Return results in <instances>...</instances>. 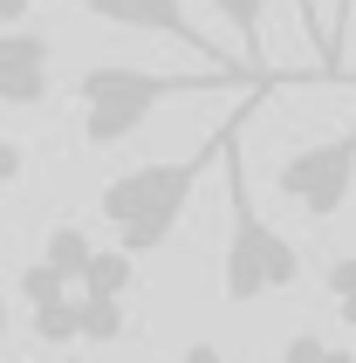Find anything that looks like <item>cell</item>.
Segmentation results:
<instances>
[{
  "label": "cell",
  "mask_w": 356,
  "mask_h": 363,
  "mask_svg": "<svg viewBox=\"0 0 356 363\" xmlns=\"http://www.w3.org/2000/svg\"><path fill=\"white\" fill-rule=\"evenodd\" d=\"M55 363H82V357H55Z\"/></svg>",
  "instance_id": "e0dca14e"
},
{
  "label": "cell",
  "mask_w": 356,
  "mask_h": 363,
  "mask_svg": "<svg viewBox=\"0 0 356 363\" xmlns=\"http://www.w3.org/2000/svg\"><path fill=\"white\" fill-rule=\"evenodd\" d=\"M350 21H356V0H329V55L343 62V41H350Z\"/></svg>",
  "instance_id": "7c38bea8"
},
{
  "label": "cell",
  "mask_w": 356,
  "mask_h": 363,
  "mask_svg": "<svg viewBox=\"0 0 356 363\" xmlns=\"http://www.w3.org/2000/svg\"><path fill=\"white\" fill-rule=\"evenodd\" d=\"M21 172H28V151L0 130V192H7V185H21Z\"/></svg>",
  "instance_id": "4fadbf2b"
},
{
  "label": "cell",
  "mask_w": 356,
  "mask_h": 363,
  "mask_svg": "<svg viewBox=\"0 0 356 363\" xmlns=\"http://www.w3.org/2000/svg\"><path fill=\"white\" fill-rule=\"evenodd\" d=\"M89 254H96V240H89L82 226H55V233H48V247H41V261H48V267H62L69 281H76L82 267H89Z\"/></svg>",
  "instance_id": "ba28073f"
},
{
  "label": "cell",
  "mask_w": 356,
  "mask_h": 363,
  "mask_svg": "<svg viewBox=\"0 0 356 363\" xmlns=\"http://www.w3.org/2000/svg\"><path fill=\"white\" fill-rule=\"evenodd\" d=\"M28 14H35V0H0V28H21Z\"/></svg>",
  "instance_id": "9a60e30c"
},
{
  "label": "cell",
  "mask_w": 356,
  "mask_h": 363,
  "mask_svg": "<svg viewBox=\"0 0 356 363\" xmlns=\"http://www.w3.org/2000/svg\"><path fill=\"white\" fill-rule=\"evenodd\" d=\"M295 21H301V35H308V48H316V82H350V69L329 55V28H322L316 0H295Z\"/></svg>",
  "instance_id": "9c48e42d"
},
{
  "label": "cell",
  "mask_w": 356,
  "mask_h": 363,
  "mask_svg": "<svg viewBox=\"0 0 356 363\" xmlns=\"http://www.w3.org/2000/svg\"><path fill=\"white\" fill-rule=\"evenodd\" d=\"M260 96H267V89H260ZM260 96H247V110H254ZM247 110H233V117L219 123V130L199 144V151H185V158H151V164H130V172H117V179L103 185L96 213H103V226L117 233V247L130 254V261L158 254V247L178 233V220H185V206H192L199 179H206V172L219 164V144H226V130H233Z\"/></svg>",
  "instance_id": "7a4b0ae2"
},
{
  "label": "cell",
  "mask_w": 356,
  "mask_h": 363,
  "mask_svg": "<svg viewBox=\"0 0 356 363\" xmlns=\"http://www.w3.org/2000/svg\"><path fill=\"white\" fill-rule=\"evenodd\" d=\"M281 76H260L254 62H206V69H138V62H89L76 76V130L89 151H117L178 96H213V89H274Z\"/></svg>",
  "instance_id": "6da1fadb"
},
{
  "label": "cell",
  "mask_w": 356,
  "mask_h": 363,
  "mask_svg": "<svg viewBox=\"0 0 356 363\" xmlns=\"http://www.w3.org/2000/svg\"><path fill=\"white\" fill-rule=\"evenodd\" d=\"M274 185H281V199L295 206V213L336 220L343 206H350V192H356V117L343 123L336 138H316V144H301V151H288Z\"/></svg>",
  "instance_id": "277c9868"
},
{
  "label": "cell",
  "mask_w": 356,
  "mask_h": 363,
  "mask_svg": "<svg viewBox=\"0 0 356 363\" xmlns=\"http://www.w3.org/2000/svg\"><path fill=\"white\" fill-rule=\"evenodd\" d=\"M322 288H329V302H336L343 329H356V254H343V261L322 267Z\"/></svg>",
  "instance_id": "8fae6325"
},
{
  "label": "cell",
  "mask_w": 356,
  "mask_h": 363,
  "mask_svg": "<svg viewBox=\"0 0 356 363\" xmlns=\"http://www.w3.org/2000/svg\"><path fill=\"white\" fill-rule=\"evenodd\" d=\"M7 329H14V308H7V295H0V350H7Z\"/></svg>",
  "instance_id": "2e32d148"
},
{
  "label": "cell",
  "mask_w": 356,
  "mask_h": 363,
  "mask_svg": "<svg viewBox=\"0 0 356 363\" xmlns=\"http://www.w3.org/2000/svg\"><path fill=\"white\" fill-rule=\"evenodd\" d=\"M247 117H254V110H247ZM247 117H240V123H247ZM240 123L226 130V144H219V172H226V254H219V295H226L233 308H247V302H267V295L301 288L308 261H301V247L254 206L247 158H240Z\"/></svg>",
  "instance_id": "3957f363"
},
{
  "label": "cell",
  "mask_w": 356,
  "mask_h": 363,
  "mask_svg": "<svg viewBox=\"0 0 356 363\" xmlns=\"http://www.w3.org/2000/svg\"><path fill=\"white\" fill-rule=\"evenodd\" d=\"M89 21H110V28H130V35H158V41H178V48H192L199 62H226L206 41L192 14H185V0H76Z\"/></svg>",
  "instance_id": "5b68a950"
},
{
  "label": "cell",
  "mask_w": 356,
  "mask_h": 363,
  "mask_svg": "<svg viewBox=\"0 0 356 363\" xmlns=\"http://www.w3.org/2000/svg\"><path fill=\"white\" fill-rule=\"evenodd\" d=\"M281 363H356V350L329 343V336H316V329H295V336L281 343Z\"/></svg>",
  "instance_id": "30bf717a"
},
{
  "label": "cell",
  "mask_w": 356,
  "mask_h": 363,
  "mask_svg": "<svg viewBox=\"0 0 356 363\" xmlns=\"http://www.w3.org/2000/svg\"><path fill=\"white\" fill-rule=\"evenodd\" d=\"M172 363H226V357H219V343H185Z\"/></svg>",
  "instance_id": "5bb4252c"
},
{
  "label": "cell",
  "mask_w": 356,
  "mask_h": 363,
  "mask_svg": "<svg viewBox=\"0 0 356 363\" xmlns=\"http://www.w3.org/2000/svg\"><path fill=\"white\" fill-rule=\"evenodd\" d=\"M267 7L274 0H213V14L233 28V41L247 48V62H254L260 76H274V62H267Z\"/></svg>",
  "instance_id": "52a82bcc"
},
{
  "label": "cell",
  "mask_w": 356,
  "mask_h": 363,
  "mask_svg": "<svg viewBox=\"0 0 356 363\" xmlns=\"http://www.w3.org/2000/svg\"><path fill=\"white\" fill-rule=\"evenodd\" d=\"M55 89V41L41 28H0V103L7 110H41Z\"/></svg>",
  "instance_id": "8992f818"
}]
</instances>
